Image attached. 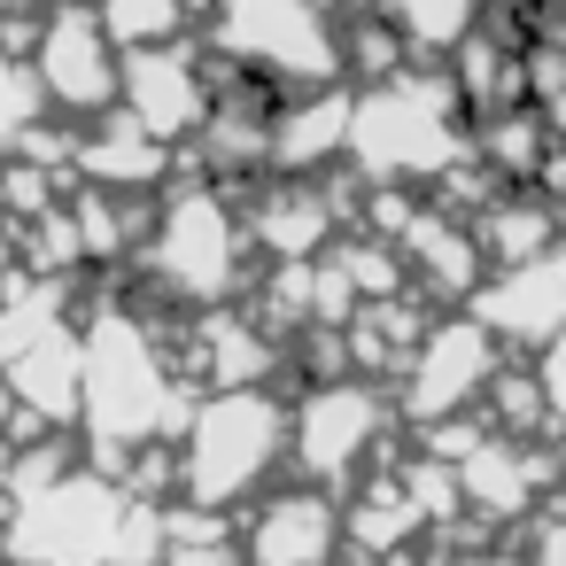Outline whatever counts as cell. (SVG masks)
<instances>
[{
    "mask_svg": "<svg viewBox=\"0 0 566 566\" xmlns=\"http://www.w3.org/2000/svg\"><path fill=\"white\" fill-rule=\"evenodd\" d=\"M32 117H40V86H32V71H17L9 55H0V148L24 140Z\"/></svg>",
    "mask_w": 566,
    "mask_h": 566,
    "instance_id": "cell-24",
    "label": "cell"
},
{
    "mask_svg": "<svg viewBox=\"0 0 566 566\" xmlns=\"http://www.w3.org/2000/svg\"><path fill=\"white\" fill-rule=\"evenodd\" d=\"M481 566H520V558H481Z\"/></svg>",
    "mask_w": 566,
    "mask_h": 566,
    "instance_id": "cell-30",
    "label": "cell"
},
{
    "mask_svg": "<svg viewBox=\"0 0 566 566\" xmlns=\"http://www.w3.org/2000/svg\"><path fill=\"white\" fill-rule=\"evenodd\" d=\"M125 117L140 133H156V140L202 133L210 125V94H202V78H195V63L179 48H140V55H125Z\"/></svg>",
    "mask_w": 566,
    "mask_h": 566,
    "instance_id": "cell-11",
    "label": "cell"
},
{
    "mask_svg": "<svg viewBox=\"0 0 566 566\" xmlns=\"http://www.w3.org/2000/svg\"><path fill=\"white\" fill-rule=\"evenodd\" d=\"M187 419H195V403L171 388L148 326L117 318V311L94 318V334H86V427L102 442V465H125L156 434H187Z\"/></svg>",
    "mask_w": 566,
    "mask_h": 566,
    "instance_id": "cell-1",
    "label": "cell"
},
{
    "mask_svg": "<svg viewBox=\"0 0 566 566\" xmlns=\"http://www.w3.org/2000/svg\"><path fill=\"white\" fill-rule=\"evenodd\" d=\"M9 256H17V241H9V226H0V272H9Z\"/></svg>",
    "mask_w": 566,
    "mask_h": 566,
    "instance_id": "cell-29",
    "label": "cell"
},
{
    "mask_svg": "<svg viewBox=\"0 0 566 566\" xmlns=\"http://www.w3.org/2000/svg\"><path fill=\"white\" fill-rule=\"evenodd\" d=\"M419 527H427V520H419V504L403 496V481H373V489L349 504V520H342V535L365 543L373 558H380V551H403Z\"/></svg>",
    "mask_w": 566,
    "mask_h": 566,
    "instance_id": "cell-19",
    "label": "cell"
},
{
    "mask_svg": "<svg viewBox=\"0 0 566 566\" xmlns=\"http://www.w3.org/2000/svg\"><path fill=\"white\" fill-rule=\"evenodd\" d=\"M473 241H481V256L489 264H535V256H551L558 249V218L551 210H535V202H489L481 210V226H473Z\"/></svg>",
    "mask_w": 566,
    "mask_h": 566,
    "instance_id": "cell-17",
    "label": "cell"
},
{
    "mask_svg": "<svg viewBox=\"0 0 566 566\" xmlns=\"http://www.w3.org/2000/svg\"><path fill=\"white\" fill-rule=\"evenodd\" d=\"M403 48H458L473 24V0H388Z\"/></svg>",
    "mask_w": 566,
    "mask_h": 566,
    "instance_id": "cell-22",
    "label": "cell"
},
{
    "mask_svg": "<svg viewBox=\"0 0 566 566\" xmlns=\"http://www.w3.org/2000/svg\"><path fill=\"white\" fill-rule=\"evenodd\" d=\"M40 78H48V94H55V102H71V109H102V102H117V86H125V63H117L109 32H102L86 9H63V17L48 24Z\"/></svg>",
    "mask_w": 566,
    "mask_h": 566,
    "instance_id": "cell-12",
    "label": "cell"
},
{
    "mask_svg": "<svg viewBox=\"0 0 566 566\" xmlns=\"http://www.w3.org/2000/svg\"><path fill=\"white\" fill-rule=\"evenodd\" d=\"M481 388H496V334L481 318H442L427 326V342L411 349V388H403V411L419 427H442L458 419Z\"/></svg>",
    "mask_w": 566,
    "mask_h": 566,
    "instance_id": "cell-8",
    "label": "cell"
},
{
    "mask_svg": "<svg viewBox=\"0 0 566 566\" xmlns=\"http://www.w3.org/2000/svg\"><path fill=\"white\" fill-rule=\"evenodd\" d=\"M78 164H86V179H94V187H148V179L164 171V140H156V133H140L125 109H109Z\"/></svg>",
    "mask_w": 566,
    "mask_h": 566,
    "instance_id": "cell-15",
    "label": "cell"
},
{
    "mask_svg": "<svg viewBox=\"0 0 566 566\" xmlns=\"http://www.w3.org/2000/svg\"><path fill=\"white\" fill-rule=\"evenodd\" d=\"M17 411V388H9V365H0V419H9Z\"/></svg>",
    "mask_w": 566,
    "mask_h": 566,
    "instance_id": "cell-28",
    "label": "cell"
},
{
    "mask_svg": "<svg viewBox=\"0 0 566 566\" xmlns=\"http://www.w3.org/2000/svg\"><path fill=\"white\" fill-rule=\"evenodd\" d=\"M241 249H249V233L233 226V210L218 195H187V202H171V218L156 233V272L187 303H218V295H233Z\"/></svg>",
    "mask_w": 566,
    "mask_h": 566,
    "instance_id": "cell-6",
    "label": "cell"
},
{
    "mask_svg": "<svg viewBox=\"0 0 566 566\" xmlns=\"http://www.w3.org/2000/svg\"><path fill=\"white\" fill-rule=\"evenodd\" d=\"M458 481H465V512H481V520H520V512L535 504V489L551 481V465H543L535 450L489 434V442L458 465Z\"/></svg>",
    "mask_w": 566,
    "mask_h": 566,
    "instance_id": "cell-14",
    "label": "cell"
},
{
    "mask_svg": "<svg viewBox=\"0 0 566 566\" xmlns=\"http://www.w3.org/2000/svg\"><path fill=\"white\" fill-rule=\"evenodd\" d=\"M535 388H543L551 427L566 434V334H558V342H543V357H535Z\"/></svg>",
    "mask_w": 566,
    "mask_h": 566,
    "instance_id": "cell-25",
    "label": "cell"
},
{
    "mask_svg": "<svg viewBox=\"0 0 566 566\" xmlns=\"http://www.w3.org/2000/svg\"><path fill=\"white\" fill-rule=\"evenodd\" d=\"M403 256H411L419 272H434L442 295H473V272H481V241H473V233H458V226H442V218H411V226H403Z\"/></svg>",
    "mask_w": 566,
    "mask_h": 566,
    "instance_id": "cell-18",
    "label": "cell"
},
{
    "mask_svg": "<svg viewBox=\"0 0 566 566\" xmlns=\"http://www.w3.org/2000/svg\"><path fill=\"white\" fill-rule=\"evenodd\" d=\"M535 566H566V512H558V520L535 535Z\"/></svg>",
    "mask_w": 566,
    "mask_h": 566,
    "instance_id": "cell-27",
    "label": "cell"
},
{
    "mask_svg": "<svg viewBox=\"0 0 566 566\" xmlns=\"http://www.w3.org/2000/svg\"><path fill=\"white\" fill-rule=\"evenodd\" d=\"M380 427H388V411H380V396L365 380H318L295 403V442L287 450L311 473V489H342L365 465V450L380 442Z\"/></svg>",
    "mask_w": 566,
    "mask_h": 566,
    "instance_id": "cell-5",
    "label": "cell"
},
{
    "mask_svg": "<svg viewBox=\"0 0 566 566\" xmlns=\"http://www.w3.org/2000/svg\"><path fill=\"white\" fill-rule=\"evenodd\" d=\"M318 233H334V218H326V202L303 195V187H287V195H272V202L256 210V241H264L280 264H303V256L318 249Z\"/></svg>",
    "mask_w": 566,
    "mask_h": 566,
    "instance_id": "cell-20",
    "label": "cell"
},
{
    "mask_svg": "<svg viewBox=\"0 0 566 566\" xmlns=\"http://www.w3.org/2000/svg\"><path fill=\"white\" fill-rule=\"evenodd\" d=\"M9 388H17V403H24V419H55V427L86 419V334L48 326V334L9 365Z\"/></svg>",
    "mask_w": 566,
    "mask_h": 566,
    "instance_id": "cell-13",
    "label": "cell"
},
{
    "mask_svg": "<svg viewBox=\"0 0 566 566\" xmlns=\"http://www.w3.org/2000/svg\"><path fill=\"white\" fill-rule=\"evenodd\" d=\"M179 17H187L179 0H102V32H109L117 48H133V55L156 48V40H171Z\"/></svg>",
    "mask_w": 566,
    "mask_h": 566,
    "instance_id": "cell-23",
    "label": "cell"
},
{
    "mask_svg": "<svg viewBox=\"0 0 566 566\" xmlns=\"http://www.w3.org/2000/svg\"><path fill=\"white\" fill-rule=\"evenodd\" d=\"M473 318L489 334H504V342H535V349L558 342L566 334V241L551 256H535V264H512L496 287H481Z\"/></svg>",
    "mask_w": 566,
    "mask_h": 566,
    "instance_id": "cell-10",
    "label": "cell"
},
{
    "mask_svg": "<svg viewBox=\"0 0 566 566\" xmlns=\"http://www.w3.org/2000/svg\"><path fill=\"white\" fill-rule=\"evenodd\" d=\"M295 442V411L264 388H210L179 434V489L202 512H226L272 481V465Z\"/></svg>",
    "mask_w": 566,
    "mask_h": 566,
    "instance_id": "cell-2",
    "label": "cell"
},
{
    "mask_svg": "<svg viewBox=\"0 0 566 566\" xmlns=\"http://www.w3.org/2000/svg\"><path fill=\"white\" fill-rule=\"evenodd\" d=\"M357 71L388 78V71H396V32H357Z\"/></svg>",
    "mask_w": 566,
    "mask_h": 566,
    "instance_id": "cell-26",
    "label": "cell"
},
{
    "mask_svg": "<svg viewBox=\"0 0 566 566\" xmlns=\"http://www.w3.org/2000/svg\"><path fill=\"white\" fill-rule=\"evenodd\" d=\"M349 125H357V109H349V102L272 109V164H280V171H295V164H326L334 148H349Z\"/></svg>",
    "mask_w": 566,
    "mask_h": 566,
    "instance_id": "cell-16",
    "label": "cell"
},
{
    "mask_svg": "<svg viewBox=\"0 0 566 566\" xmlns=\"http://www.w3.org/2000/svg\"><path fill=\"white\" fill-rule=\"evenodd\" d=\"M218 24L241 63L280 78H334V32L318 0H218Z\"/></svg>",
    "mask_w": 566,
    "mask_h": 566,
    "instance_id": "cell-7",
    "label": "cell"
},
{
    "mask_svg": "<svg viewBox=\"0 0 566 566\" xmlns=\"http://www.w3.org/2000/svg\"><path fill=\"white\" fill-rule=\"evenodd\" d=\"M125 520L133 496L102 473H63L32 496H17L9 512V551L17 566H117L125 551Z\"/></svg>",
    "mask_w": 566,
    "mask_h": 566,
    "instance_id": "cell-3",
    "label": "cell"
},
{
    "mask_svg": "<svg viewBox=\"0 0 566 566\" xmlns=\"http://www.w3.org/2000/svg\"><path fill=\"white\" fill-rule=\"evenodd\" d=\"M202 349H210V388H264V373H272V342L241 318H210Z\"/></svg>",
    "mask_w": 566,
    "mask_h": 566,
    "instance_id": "cell-21",
    "label": "cell"
},
{
    "mask_svg": "<svg viewBox=\"0 0 566 566\" xmlns=\"http://www.w3.org/2000/svg\"><path fill=\"white\" fill-rule=\"evenodd\" d=\"M427 86L419 78H388L380 94L357 102V125H349V148L373 179H434L458 164V140H450V109H419Z\"/></svg>",
    "mask_w": 566,
    "mask_h": 566,
    "instance_id": "cell-4",
    "label": "cell"
},
{
    "mask_svg": "<svg viewBox=\"0 0 566 566\" xmlns=\"http://www.w3.org/2000/svg\"><path fill=\"white\" fill-rule=\"evenodd\" d=\"M342 551V512L326 489H287L249 512L241 527V566H334Z\"/></svg>",
    "mask_w": 566,
    "mask_h": 566,
    "instance_id": "cell-9",
    "label": "cell"
}]
</instances>
